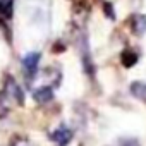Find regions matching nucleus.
<instances>
[{
	"mask_svg": "<svg viewBox=\"0 0 146 146\" xmlns=\"http://www.w3.org/2000/svg\"><path fill=\"white\" fill-rule=\"evenodd\" d=\"M4 93H5L11 100H14L16 103H19V105H23V103H24V95H23V90L19 88V84H17L12 78H7Z\"/></svg>",
	"mask_w": 146,
	"mask_h": 146,
	"instance_id": "f257e3e1",
	"label": "nucleus"
},
{
	"mask_svg": "<svg viewBox=\"0 0 146 146\" xmlns=\"http://www.w3.org/2000/svg\"><path fill=\"white\" fill-rule=\"evenodd\" d=\"M38 62H40V53L38 52H31L23 58V67H24V72L28 74V78L35 76V72L38 69Z\"/></svg>",
	"mask_w": 146,
	"mask_h": 146,
	"instance_id": "f03ea898",
	"label": "nucleus"
},
{
	"mask_svg": "<svg viewBox=\"0 0 146 146\" xmlns=\"http://www.w3.org/2000/svg\"><path fill=\"white\" fill-rule=\"evenodd\" d=\"M52 139L58 144V146H67L72 139V131L67 125H60L58 129H55L52 132Z\"/></svg>",
	"mask_w": 146,
	"mask_h": 146,
	"instance_id": "7ed1b4c3",
	"label": "nucleus"
},
{
	"mask_svg": "<svg viewBox=\"0 0 146 146\" xmlns=\"http://www.w3.org/2000/svg\"><path fill=\"white\" fill-rule=\"evenodd\" d=\"M33 98L36 103H48L53 98V91L50 86H40L33 91Z\"/></svg>",
	"mask_w": 146,
	"mask_h": 146,
	"instance_id": "20e7f679",
	"label": "nucleus"
},
{
	"mask_svg": "<svg viewBox=\"0 0 146 146\" xmlns=\"http://www.w3.org/2000/svg\"><path fill=\"white\" fill-rule=\"evenodd\" d=\"M131 95L141 102H146V83H141V81H136L131 84Z\"/></svg>",
	"mask_w": 146,
	"mask_h": 146,
	"instance_id": "39448f33",
	"label": "nucleus"
},
{
	"mask_svg": "<svg viewBox=\"0 0 146 146\" xmlns=\"http://www.w3.org/2000/svg\"><path fill=\"white\" fill-rule=\"evenodd\" d=\"M132 31L136 35H144L146 33V16L137 14L132 17Z\"/></svg>",
	"mask_w": 146,
	"mask_h": 146,
	"instance_id": "423d86ee",
	"label": "nucleus"
},
{
	"mask_svg": "<svg viewBox=\"0 0 146 146\" xmlns=\"http://www.w3.org/2000/svg\"><path fill=\"white\" fill-rule=\"evenodd\" d=\"M120 60H122V64H124L125 67H132V65L137 62V55H136L132 50H125V52H122Z\"/></svg>",
	"mask_w": 146,
	"mask_h": 146,
	"instance_id": "0eeeda50",
	"label": "nucleus"
},
{
	"mask_svg": "<svg viewBox=\"0 0 146 146\" xmlns=\"http://www.w3.org/2000/svg\"><path fill=\"white\" fill-rule=\"evenodd\" d=\"M12 5H14V0H0V16L11 17L12 16Z\"/></svg>",
	"mask_w": 146,
	"mask_h": 146,
	"instance_id": "6e6552de",
	"label": "nucleus"
},
{
	"mask_svg": "<svg viewBox=\"0 0 146 146\" xmlns=\"http://www.w3.org/2000/svg\"><path fill=\"white\" fill-rule=\"evenodd\" d=\"M9 102H11V98L5 95V93H2L0 95V119H4L7 113H9Z\"/></svg>",
	"mask_w": 146,
	"mask_h": 146,
	"instance_id": "1a4fd4ad",
	"label": "nucleus"
},
{
	"mask_svg": "<svg viewBox=\"0 0 146 146\" xmlns=\"http://www.w3.org/2000/svg\"><path fill=\"white\" fill-rule=\"evenodd\" d=\"M120 146H139V141L134 139V137H122Z\"/></svg>",
	"mask_w": 146,
	"mask_h": 146,
	"instance_id": "9d476101",
	"label": "nucleus"
},
{
	"mask_svg": "<svg viewBox=\"0 0 146 146\" xmlns=\"http://www.w3.org/2000/svg\"><path fill=\"white\" fill-rule=\"evenodd\" d=\"M103 11H105V14L113 21L115 19V12H113V7H112V4H108V2H105L103 4Z\"/></svg>",
	"mask_w": 146,
	"mask_h": 146,
	"instance_id": "9b49d317",
	"label": "nucleus"
},
{
	"mask_svg": "<svg viewBox=\"0 0 146 146\" xmlns=\"http://www.w3.org/2000/svg\"><path fill=\"white\" fill-rule=\"evenodd\" d=\"M11 146H31V144H29V141L24 139V137H16V139L11 143Z\"/></svg>",
	"mask_w": 146,
	"mask_h": 146,
	"instance_id": "f8f14e48",
	"label": "nucleus"
}]
</instances>
